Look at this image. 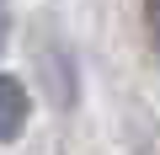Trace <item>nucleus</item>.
I'll return each instance as SVG.
<instances>
[{"label":"nucleus","instance_id":"nucleus-2","mask_svg":"<svg viewBox=\"0 0 160 155\" xmlns=\"http://www.w3.org/2000/svg\"><path fill=\"white\" fill-rule=\"evenodd\" d=\"M6 38H11V6L0 0V48H6Z\"/></svg>","mask_w":160,"mask_h":155},{"label":"nucleus","instance_id":"nucleus-1","mask_svg":"<svg viewBox=\"0 0 160 155\" xmlns=\"http://www.w3.org/2000/svg\"><path fill=\"white\" fill-rule=\"evenodd\" d=\"M27 118H32V96H27V86L16 80V75H0V144L22 139Z\"/></svg>","mask_w":160,"mask_h":155},{"label":"nucleus","instance_id":"nucleus-3","mask_svg":"<svg viewBox=\"0 0 160 155\" xmlns=\"http://www.w3.org/2000/svg\"><path fill=\"white\" fill-rule=\"evenodd\" d=\"M149 27H155V43H160V0H149Z\"/></svg>","mask_w":160,"mask_h":155}]
</instances>
